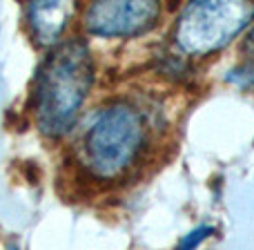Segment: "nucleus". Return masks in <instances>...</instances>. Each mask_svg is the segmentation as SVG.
I'll list each match as a JSON object with an SVG mask.
<instances>
[{"mask_svg":"<svg viewBox=\"0 0 254 250\" xmlns=\"http://www.w3.org/2000/svg\"><path fill=\"white\" fill-rule=\"evenodd\" d=\"M94 81L87 43L69 38L45 56L34 81L31 107L43 134L61 136L74 125Z\"/></svg>","mask_w":254,"mask_h":250,"instance_id":"f257e3e1","label":"nucleus"},{"mask_svg":"<svg viewBox=\"0 0 254 250\" xmlns=\"http://www.w3.org/2000/svg\"><path fill=\"white\" fill-rule=\"evenodd\" d=\"M147 143L145 119L136 107L114 103L98 112L83 134V159L96 179L127 172Z\"/></svg>","mask_w":254,"mask_h":250,"instance_id":"f03ea898","label":"nucleus"},{"mask_svg":"<svg viewBox=\"0 0 254 250\" xmlns=\"http://www.w3.org/2000/svg\"><path fill=\"white\" fill-rule=\"evenodd\" d=\"M254 18L252 2H190L176 20L174 38L185 54L207 56L219 52Z\"/></svg>","mask_w":254,"mask_h":250,"instance_id":"7ed1b4c3","label":"nucleus"},{"mask_svg":"<svg viewBox=\"0 0 254 250\" xmlns=\"http://www.w3.org/2000/svg\"><path fill=\"white\" fill-rule=\"evenodd\" d=\"M158 2H92L85 13V27L96 36H136L156 25Z\"/></svg>","mask_w":254,"mask_h":250,"instance_id":"20e7f679","label":"nucleus"},{"mask_svg":"<svg viewBox=\"0 0 254 250\" xmlns=\"http://www.w3.org/2000/svg\"><path fill=\"white\" fill-rule=\"evenodd\" d=\"M74 13V2H31L27 7V22L34 40L43 47H56Z\"/></svg>","mask_w":254,"mask_h":250,"instance_id":"39448f33","label":"nucleus"},{"mask_svg":"<svg viewBox=\"0 0 254 250\" xmlns=\"http://www.w3.org/2000/svg\"><path fill=\"white\" fill-rule=\"evenodd\" d=\"M241 54H243V63L237 70L230 72L228 79L232 83L243 85V87H254V27L250 29V34L243 38Z\"/></svg>","mask_w":254,"mask_h":250,"instance_id":"423d86ee","label":"nucleus"},{"mask_svg":"<svg viewBox=\"0 0 254 250\" xmlns=\"http://www.w3.org/2000/svg\"><path fill=\"white\" fill-rule=\"evenodd\" d=\"M212 233H214V226H198V228H194L192 233L185 235V237L181 239L176 250H196Z\"/></svg>","mask_w":254,"mask_h":250,"instance_id":"0eeeda50","label":"nucleus"}]
</instances>
